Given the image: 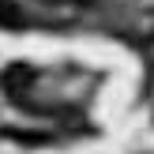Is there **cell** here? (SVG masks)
<instances>
[{"label": "cell", "instance_id": "cell-1", "mask_svg": "<svg viewBox=\"0 0 154 154\" xmlns=\"http://www.w3.org/2000/svg\"><path fill=\"white\" fill-rule=\"evenodd\" d=\"M15 15H19V11H15L11 0H0V23H15Z\"/></svg>", "mask_w": 154, "mask_h": 154}]
</instances>
